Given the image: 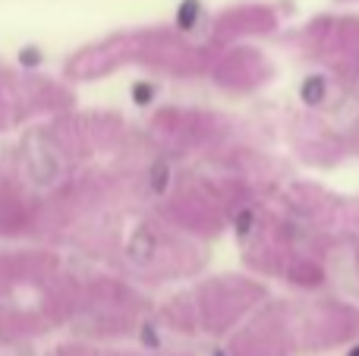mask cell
Instances as JSON below:
<instances>
[{
  "label": "cell",
  "mask_w": 359,
  "mask_h": 356,
  "mask_svg": "<svg viewBox=\"0 0 359 356\" xmlns=\"http://www.w3.org/2000/svg\"><path fill=\"white\" fill-rule=\"evenodd\" d=\"M303 95H306V101H312V104H316V101H318V98H322V95H325V85H322V79H312V82H306Z\"/></svg>",
  "instance_id": "1"
},
{
  "label": "cell",
  "mask_w": 359,
  "mask_h": 356,
  "mask_svg": "<svg viewBox=\"0 0 359 356\" xmlns=\"http://www.w3.org/2000/svg\"><path fill=\"white\" fill-rule=\"evenodd\" d=\"M356 356H359V350H356Z\"/></svg>",
  "instance_id": "2"
}]
</instances>
